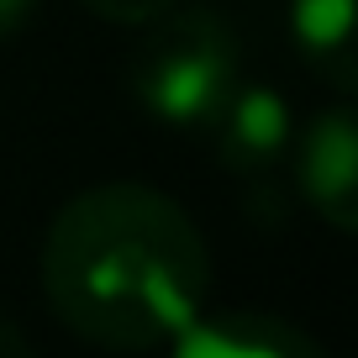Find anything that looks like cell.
<instances>
[{
	"label": "cell",
	"mask_w": 358,
	"mask_h": 358,
	"mask_svg": "<svg viewBox=\"0 0 358 358\" xmlns=\"http://www.w3.org/2000/svg\"><path fill=\"white\" fill-rule=\"evenodd\" d=\"M53 316L106 353H164L211 295V253L185 206L153 185H95L53 216L43 243Z\"/></svg>",
	"instance_id": "6da1fadb"
},
{
	"label": "cell",
	"mask_w": 358,
	"mask_h": 358,
	"mask_svg": "<svg viewBox=\"0 0 358 358\" xmlns=\"http://www.w3.org/2000/svg\"><path fill=\"white\" fill-rule=\"evenodd\" d=\"M243 85V48L222 11L211 6H169L148 22L143 48L132 53V95L148 116L169 127H201L227 111Z\"/></svg>",
	"instance_id": "7a4b0ae2"
},
{
	"label": "cell",
	"mask_w": 358,
	"mask_h": 358,
	"mask_svg": "<svg viewBox=\"0 0 358 358\" xmlns=\"http://www.w3.org/2000/svg\"><path fill=\"white\" fill-rule=\"evenodd\" d=\"M295 179L306 206L332 232H358V127L348 101L311 116L295 143Z\"/></svg>",
	"instance_id": "3957f363"
},
{
	"label": "cell",
	"mask_w": 358,
	"mask_h": 358,
	"mask_svg": "<svg viewBox=\"0 0 358 358\" xmlns=\"http://www.w3.org/2000/svg\"><path fill=\"white\" fill-rule=\"evenodd\" d=\"M216 153L227 169L243 174H264L274 169L295 143V122H290V101L274 85H237L227 111L211 122Z\"/></svg>",
	"instance_id": "277c9868"
},
{
	"label": "cell",
	"mask_w": 358,
	"mask_h": 358,
	"mask_svg": "<svg viewBox=\"0 0 358 358\" xmlns=\"http://www.w3.org/2000/svg\"><path fill=\"white\" fill-rule=\"evenodd\" d=\"M169 358H327V348L311 332H301L285 316H195L174 343L164 348Z\"/></svg>",
	"instance_id": "5b68a950"
},
{
	"label": "cell",
	"mask_w": 358,
	"mask_h": 358,
	"mask_svg": "<svg viewBox=\"0 0 358 358\" xmlns=\"http://www.w3.org/2000/svg\"><path fill=\"white\" fill-rule=\"evenodd\" d=\"M290 37L301 58L337 90L358 85L353 74V0H290Z\"/></svg>",
	"instance_id": "8992f818"
},
{
	"label": "cell",
	"mask_w": 358,
	"mask_h": 358,
	"mask_svg": "<svg viewBox=\"0 0 358 358\" xmlns=\"http://www.w3.org/2000/svg\"><path fill=\"white\" fill-rule=\"evenodd\" d=\"M85 11L106 16V22H122V27H148L153 16H164L169 6H179V0H79Z\"/></svg>",
	"instance_id": "52a82bcc"
},
{
	"label": "cell",
	"mask_w": 358,
	"mask_h": 358,
	"mask_svg": "<svg viewBox=\"0 0 358 358\" xmlns=\"http://www.w3.org/2000/svg\"><path fill=\"white\" fill-rule=\"evenodd\" d=\"M32 16H37V0H0V43L22 37L32 27Z\"/></svg>",
	"instance_id": "ba28073f"
},
{
	"label": "cell",
	"mask_w": 358,
	"mask_h": 358,
	"mask_svg": "<svg viewBox=\"0 0 358 358\" xmlns=\"http://www.w3.org/2000/svg\"><path fill=\"white\" fill-rule=\"evenodd\" d=\"M0 358H32V343L11 316H0Z\"/></svg>",
	"instance_id": "9c48e42d"
}]
</instances>
